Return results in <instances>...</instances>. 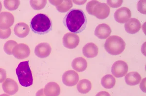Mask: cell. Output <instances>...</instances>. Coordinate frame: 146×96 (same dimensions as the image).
Returning <instances> with one entry per match:
<instances>
[{"mask_svg": "<svg viewBox=\"0 0 146 96\" xmlns=\"http://www.w3.org/2000/svg\"><path fill=\"white\" fill-rule=\"evenodd\" d=\"M96 96H111L108 92L105 91H101L98 92Z\"/></svg>", "mask_w": 146, "mask_h": 96, "instance_id": "4dcf8cb0", "label": "cell"}, {"mask_svg": "<svg viewBox=\"0 0 146 96\" xmlns=\"http://www.w3.org/2000/svg\"><path fill=\"white\" fill-rule=\"evenodd\" d=\"M47 1L45 0L40 1H30V5L34 10H38L43 9L46 5Z\"/></svg>", "mask_w": 146, "mask_h": 96, "instance_id": "484cf974", "label": "cell"}, {"mask_svg": "<svg viewBox=\"0 0 146 96\" xmlns=\"http://www.w3.org/2000/svg\"><path fill=\"white\" fill-rule=\"evenodd\" d=\"M7 78V72L5 70L0 68V83L3 82Z\"/></svg>", "mask_w": 146, "mask_h": 96, "instance_id": "f546056e", "label": "cell"}, {"mask_svg": "<svg viewBox=\"0 0 146 96\" xmlns=\"http://www.w3.org/2000/svg\"><path fill=\"white\" fill-rule=\"evenodd\" d=\"M125 80L127 85L134 86L141 82V76L137 72H131L126 75Z\"/></svg>", "mask_w": 146, "mask_h": 96, "instance_id": "d6986e66", "label": "cell"}, {"mask_svg": "<svg viewBox=\"0 0 146 96\" xmlns=\"http://www.w3.org/2000/svg\"><path fill=\"white\" fill-rule=\"evenodd\" d=\"M14 32L15 35L20 38H24L29 33L30 29L27 24L24 22L17 23L15 25Z\"/></svg>", "mask_w": 146, "mask_h": 96, "instance_id": "ac0fdd59", "label": "cell"}, {"mask_svg": "<svg viewBox=\"0 0 146 96\" xmlns=\"http://www.w3.org/2000/svg\"><path fill=\"white\" fill-rule=\"evenodd\" d=\"M14 22L13 15L8 12H2L0 13V29L7 30L10 28Z\"/></svg>", "mask_w": 146, "mask_h": 96, "instance_id": "8fae6325", "label": "cell"}, {"mask_svg": "<svg viewBox=\"0 0 146 96\" xmlns=\"http://www.w3.org/2000/svg\"><path fill=\"white\" fill-rule=\"evenodd\" d=\"M86 10L88 13L98 18L103 20L109 16L110 9L105 3H101L98 1H91L87 3Z\"/></svg>", "mask_w": 146, "mask_h": 96, "instance_id": "277c9868", "label": "cell"}, {"mask_svg": "<svg viewBox=\"0 0 146 96\" xmlns=\"http://www.w3.org/2000/svg\"><path fill=\"white\" fill-rule=\"evenodd\" d=\"M107 4L109 5L110 7L113 8H117L120 7L122 4L123 3V1L119 0V1H107Z\"/></svg>", "mask_w": 146, "mask_h": 96, "instance_id": "83f0119b", "label": "cell"}, {"mask_svg": "<svg viewBox=\"0 0 146 96\" xmlns=\"http://www.w3.org/2000/svg\"><path fill=\"white\" fill-rule=\"evenodd\" d=\"M62 80L66 86H75L79 81V76L78 73L74 70H68L63 73Z\"/></svg>", "mask_w": 146, "mask_h": 96, "instance_id": "9c48e42d", "label": "cell"}, {"mask_svg": "<svg viewBox=\"0 0 146 96\" xmlns=\"http://www.w3.org/2000/svg\"><path fill=\"white\" fill-rule=\"evenodd\" d=\"M11 34V29L9 28L7 30H2L0 29V38L1 39H7L10 37Z\"/></svg>", "mask_w": 146, "mask_h": 96, "instance_id": "4316f807", "label": "cell"}, {"mask_svg": "<svg viewBox=\"0 0 146 96\" xmlns=\"http://www.w3.org/2000/svg\"><path fill=\"white\" fill-rule=\"evenodd\" d=\"M2 9V5L1 2H0V12L1 11Z\"/></svg>", "mask_w": 146, "mask_h": 96, "instance_id": "836d02e7", "label": "cell"}, {"mask_svg": "<svg viewBox=\"0 0 146 96\" xmlns=\"http://www.w3.org/2000/svg\"><path fill=\"white\" fill-rule=\"evenodd\" d=\"M128 71V66L126 62L122 60H118L115 62L111 67V72L116 78L124 76Z\"/></svg>", "mask_w": 146, "mask_h": 96, "instance_id": "8992f818", "label": "cell"}, {"mask_svg": "<svg viewBox=\"0 0 146 96\" xmlns=\"http://www.w3.org/2000/svg\"><path fill=\"white\" fill-rule=\"evenodd\" d=\"M111 33V27L107 24H100L95 29V34L96 37L101 39L108 38Z\"/></svg>", "mask_w": 146, "mask_h": 96, "instance_id": "5bb4252c", "label": "cell"}, {"mask_svg": "<svg viewBox=\"0 0 146 96\" xmlns=\"http://www.w3.org/2000/svg\"><path fill=\"white\" fill-rule=\"evenodd\" d=\"M91 89V82L88 80H82L77 85V89L80 93L82 94H87Z\"/></svg>", "mask_w": 146, "mask_h": 96, "instance_id": "44dd1931", "label": "cell"}, {"mask_svg": "<svg viewBox=\"0 0 146 96\" xmlns=\"http://www.w3.org/2000/svg\"><path fill=\"white\" fill-rule=\"evenodd\" d=\"M82 53L85 57L87 58H94L98 55V48L94 43H88L83 47Z\"/></svg>", "mask_w": 146, "mask_h": 96, "instance_id": "2e32d148", "label": "cell"}, {"mask_svg": "<svg viewBox=\"0 0 146 96\" xmlns=\"http://www.w3.org/2000/svg\"><path fill=\"white\" fill-rule=\"evenodd\" d=\"M126 43L121 37L111 36L107 38L104 44L106 51L110 55H117L121 54L125 49Z\"/></svg>", "mask_w": 146, "mask_h": 96, "instance_id": "5b68a950", "label": "cell"}, {"mask_svg": "<svg viewBox=\"0 0 146 96\" xmlns=\"http://www.w3.org/2000/svg\"><path fill=\"white\" fill-rule=\"evenodd\" d=\"M0 96H9L8 95L5 94H3L1 95Z\"/></svg>", "mask_w": 146, "mask_h": 96, "instance_id": "e575fe53", "label": "cell"}, {"mask_svg": "<svg viewBox=\"0 0 146 96\" xmlns=\"http://www.w3.org/2000/svg\"><path fill=\"white\" fill-rule=\"evenodd\" d=\"M51 52V47L48 43H40L35 48V55L39 58H46L49 56Z\"/></svg>", "mask_w": 146, "mask_h": 96, "instance_id": "7c38bea8", "label": "cell"}, {"mask_svg": "<svg viewBox=\"0 0 146 96\" xmlns=\"http://www.w3.org/2000/svg\"><path fill=\"white\" fill-rule=\"evenodd\" d=\"M80 41V37L78 35L72 33H67L65 34L62 39L63 46L69 49L76 48L79 44Z\"/></svg>", "mask_w": 146, "mask_h": 96, "instance_id": "52a82bcc", "label": "cell"}, {"mask_svg": "<svg viewBox=\"0 0 146 96\" xmlns=\"http://www.w3.org/2000/svg\"><path fill=\"white\" fill-rule=\"evenodd\" d=\"M30 27L34 33L44 35L52 30V23L47 15L38 14L32 19Z\"/></svg>", "mask_w": 146, "mask_h": 96, "instance_id": "7a4b0ae2", "label": "cell"}, {"mask_svg": "<svg viewBox=\"0 0 146 96\" xmlns=\"http://www.w3.org/2000/svg\"><path fill=\"white\" fill-rule=\"evenodd\" d=\"M125 29L128 33L135 34L139 31L141 29V23L137 18H130L124 26Z\"/></svg>", "mask_w": 146, "mask_h": 96, "instance_id": "9a60e30c", "label": "cell"}, {"mask_svg": "<svg viewBox=\"0 0 146 96\" xmlns=\"http://www.w3.org/2000/svg\"><path fill=\"white\" fill-rule=\"evenodd\" d=\"M5 9L10 11L17 9L20 5V2L18 0H5L3 2Z\"/></svg>", "mask_w": 146, "mask_h": 96, "instance_id": "cb8c5ba5", "label": "cell"}, {"mask_svg": "<svg viewBox=\"0 0 146 96\" xmlns=\"http://www.w3.org/2000/svg\"><path fill=\"white\" fill-rule=\"evenodd\" d=\"M72 66L74 70L78 72H82L86 70L87 62L84 58L82 57L75 58L72 63Z\"/></svg>", "mask_w": 146, "mask_h": 96, "instance_id": "ffe728a7", "label": "cell"}, {"mask_svg": "<svg viewBox=\"0 0 146 96\" xmlns=\"http://www.w3.org/2000/svg\"><path fill=\"white\" fill-rule=\"evenodd\" d=\"M62 2L63 1H49L50 3L53 5H55L56 7H58V5H60Z\"/></svg>", "mask_w": 146, "mask_h": 96, "instance_id": "1f68e13d", "label": "cell"}, {"mask_svg": "<svg viewBox=\"0 0 146 96\" xmlns=\"http://www.w3.org/2000/svg\"><path fill=\"white\" fill-rule=\"evenodd\" d=\"M36 96H46L44 94V89H41L39 90L38 91H37L36 94Z\"/></svg>", "mask_w": 146, "mask_h": 96, "instance_id": "d6a6232c", "label": "cell"}, {"mask_svg": "<svg viewBox=\"0 0 146 96\" xmlns=\"http://www.w3.org/2000/svg\"><path fill=\"white\" fill-rule=\"evenodd\" d=\"M65 27L74 34L81 33L86 27L87 20L84 12L79 9H72L68 12L63 20Z\"/></svg>", "mask_w": 146, "mask_h": 96, "instance_id": "6da1fadb", "label": "cell"}, {"mask_svg": "<svg viewBox=\"0 0 146 96\" xmlns=\"http://www.w3.org/2000/svg\"><path fill=\"white\" fill-rule=\"evenodd\" d=\"M115 79L111 75L107 74L103 77L101 81V85L106 89H111L115 84Z\"/></svg>", "mask_w": 146, "mask_h": 96, "instance_id": "7402d4cb", "label": "cell"}, {"mask_svg": "<svg viewBox=\"0 0 146 96\" xmlns=\"http://www.w3.org/2000/svg\"><path fill=\"white\" fill-rule=\"evenodd\" d=\"M44 92L46 96H58L60 93V88L57 83L49 82L44 87Z\"/></svg>", "mask_w": 146, "mask_h": 96, "instance_id": "e0dca14e", "label": "cell"}, {"mask_svg": "<svg viewBox=\"0 0 146 96\" xmlns=\"http://www.w3.org/2000/svg\"><path fill=\"white\" fill-rule=\"evenodd\" d=\"M30 53V48L28 46L24 43H20L14 48L12 55L18 59H23L28 57Z\"/></svg>", "mask_w": 146, "mask_h": 96, "instance_id": "ba28073f", "label": "cell"}, {"mask_svg": "<svg viewBox=\"0 0 146 96\" xmlns=\"http://www.w3.org/2000/svg\"><path fill=\"white\" fill-rule=\"evenodd\" d=\"M16 73L22 86L27 87L33 85V79L29 66V61L21 62L16 69Z\"/></svg>", "mask_w": 146, "mask_h": 96, "instance_id": "3957f363", "label": "cell"}, {"mask_svg": "<svg viewBox=\"0 0 146 96\" xmlns=\"http://www.w3.org/2000/svg\"><path fill=\"white\" fill-rule=\"evenodd\" d=\"M73 7V3L72 1H63L60 5L56 7L58 11L61 13H65L71 9Z\"/></svg>", "mask_w": 146, "mask_h": 96, "instance_id": "603a6c76", "label": "cell"}, {"mask_svg": "<svg viewBox=\"0 0 146 96\" xmlns=\"http://www.w3.org/2000/svg\"><path fill=\"white\" fill-rule=\"evenodd\" d=\"M2 87L5 93L13 95L17 93L19 90L17 82L10 78H7L2 85Z\"/></svg>", "mask_w": 146, "mask_h": 96, "instance_id": "4fadbf2b", "label": "cell"}, {"mask_svg": "<svg viewBox=\"0 0 146 96\" xmlns=\"http://www.w3.org/2000/svg\"><path fill=\"white\" fill-rule=\"evenodd\" d=\"M137 9L141 13L146 14V1H140L138 2Z\"/></svg>", "mask_w": 146, "mask_h": 96, "instance_id": "f1b7e54d", "label": "cell"}, {"mask_svg": "<svg viewBox=\"0 0 146 96\" xmlns=\"http://www.w3.org/2000/svg\"><path fill=\"white\" fill-rule=\"evenodd\" d=\"M17 42L14 40H9L5 42L3 50L7 55H12L14 47L17 45Z\"/></svg>", "mask_w": 146, "mask_h": 96, "instance_id": "d4e9b609", "label": "cell"}, {"mask_svg": "<svg viewBox=\"0 0 146 96\" xmlns=\"http://www.w3.org/2000/svg\"><path fill=\"white\" fill-rule=\"evenodd\" d=\"M131 11L127 7H123L116 10L115 13V19L118 23H126L131 17Z\"/></svg>", "mask_w": 146, "mask_h": 96, "instance_id": "30bf717a", "label": "cell"}]
</instances>
